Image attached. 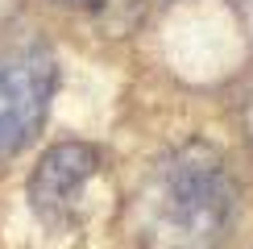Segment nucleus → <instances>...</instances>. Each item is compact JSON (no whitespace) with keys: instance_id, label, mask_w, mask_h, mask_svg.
Returning a JSON list of instances; mask_svg holds the SVG:
<instances>
[{"instance_id":"3","label":"nucleus","mask_w":253,"mask_h":249,"mask_svg":"<svg viewBox=\"0 0 253 249\" xmlns=\"http://www.w3.org/2000/svg\"><path fill=\"white\" fill-rule=\"evenodd\" d=\"M100 166V154L83 141H58L38 158L29 174V204H34L38 220L46 224H71L75 220V204L83 187L91 183Z\"/></svg>"},{"instance_id":"1","label":"nucleus","mask_w":253,"mask_h":249,"mask_svg":"<svg viewBox=\"0 0 253 249\" xmlns=\"http://www.w3.org/2000/svg\"><path fill=\"white\" fill-rule=\"evenodd\" d=\"M237 212V187L224 162L204 145L174 154L150 195V233L158 249H220Z\"/></svg>"},{"instance_id":"2","label":"nucleus","mask_w":253,"mask_h":249,"mask_svg":"<svg viewBox=\"0 0 253 249\" xmlns=\"http://www.w3.org/2000/svg\"><path fill=\"white\" fill-rule=\"evenodd\" d=\"M54 96V58L46 50H17L0 58V154H17L46 121Z\"/></svg>"},{"instance_id":"4","label":"nucleus","mask_w":253,"mask_h":249,"mask_svg":"<svg viewBox=\"0 0 253 249\" xmlns=\"http://www.w3.org/2000/svg\"><path fill=\"white\" fill-rule=\"evenodd\" d=\"M54 4H67V8H100L104 0H54Z\"/></svg>"}]
</instances>
